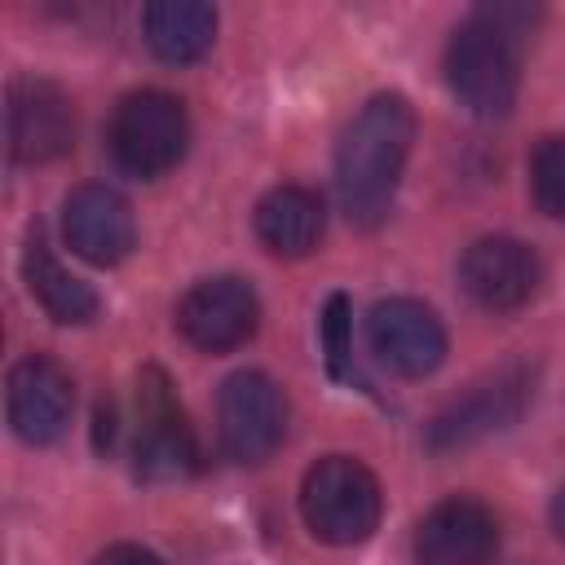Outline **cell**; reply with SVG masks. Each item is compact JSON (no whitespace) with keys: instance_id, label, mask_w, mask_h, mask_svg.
Returning a JSON list of instances; mask_svg holds the SVG:
<instances>
[{"instance_id":"9a60e30c","label":"cell","mask_w":565,"mask_h":565,"mask_svg":"<svg viewBox=\"0 0 565 565\" xmlns=\"http://www.w3.org/2000/svg\"><path fill=\"white\" fill-rule=\"evenodd\" d=\"M327 225L322 199L305 185H274L260 203H256V238L265 243V252L282 256V260H300L318 247Z\"/></svg>"},{"instance_id":"5b68a950","label":"cell","mask_w":565,"mask_h":565,"mask_svg":"<svg viewBox=\"0 0 565 565\" xmlns=\"http://www.w3.org/2000/svg\"><path fill=\"white\" fill-rule=\"evenodd\" d=\"M534 397V366L530 362H503L499 371H490L486 380H477L463 397H455L450 406H441L424 433L428 450L446 455V450H463L472 441H486L503 428H512L525 406Z\"/></svg>"},{"instance_id":"277c9868","label":"cell","mask_w":565,"mask_h":565,"mask_svg":"<svg viewBox=\"0 0 565 565\" xmlns=\"http://www.w3.org/2000/svg\"><path fill=\"white\" fill-rule=\"evenodd\" d=\"M106 146H110V159L119 172H128L137 181H154L168 168H177L190 146L185 106L159 88L128 93L110 115Z\"/></svg>"},{"instance_id":"ba28073f","label":"cell","mask_w":565,"mask_h":565,"mask_svg":"<svg viewBox=\"0 0 565 565\" xmlns=\"http://www.w3.org/2000/svg\"><path fill=\"white\" fill-rule=\"evenodd\" d=\"M137 472L150 481H172L194 468V433L172 393V380L159 366L137 375Z\"/></svg>"},{"instance_id":"44dd1931","label":"cell","mask_w":565,"mask_h":565,"mask_svg":"<svg viewBox=\"0 0 565 565\" xmlns=\"http://www.w3.org/2000/svg\"><path fill=\"white\" fill-rule=\"evenodd\" d=\"M552 530H556V539L565 543V486L552 494Z\"/></svg>"},{"instance_id":"5bb4252c","label":"cell","mask_w":565,"mask_h":565,"mask_svg":"<svg viewBox=\"0 0 565 565\" xmlns=\"http://www.w3.org/2000/svg\"><path fill=\"white\" fill-rule=\"evenodd\" d=\"M62 234L66 247L88 265H119L137 243L132 207L110 185H79L62 203Z\"/></svg>"},{"instance_id":"3957f363","label":"cell","mask_w":565,"mask_h":565,"mask_svg":"<svg viewBox=\"0 0 565 565\" xmlns=\"http://www.w3.org/2000/svg\"><path fill=\"white\" fill-rule=\"evenodd\" d=\"M380 512H384L380 481L353 455H327L300 481V516L318 543L331 547L366 543L380 525Z\"/></svg>"},{"instance_id":"8fae6325","label":"cell","mask_w":565,"mask_h":565,"mask_svg":"<svg viewBox=\"0 0 565 565\" xmlns=\"http://www.w3.org/2000/svg\"><path fill=\"white\" fill-rule=\"evenodd\" d=\"M9 154L26 168L53 163L75 146V106L49 79H13L9 84Z\"/></svg>"},{"instance_id":"7c38bea8","label":"cell","mask_w":565,"mask_h":565,"mask_svg":"<svg viewBox=\"0 0 565 565\" xmlns=\"http://www.w3.org/2000/svg\"><path fill=\"white\" fill-rule=\"evenodd\" d=\"M4 411H9V428L26 446H53L71 428L75 384L53 358L31 353V358L13 362V371H9Z\"/></svg>"},{"instance_id":"ac0fdd59","label":"cell","mask_w":565,"mask_h":565,"mask_svg":"<svg viewBox=\"0 0 565 565\" xmlns=\"http://www.w3.org/2000/svg\"><path fill=\"white\" fill-rule=\"evenodd\" d=\"M530 194L539 212L565 221V137H543L530 154Z\"/></svg>"},{"instance_id":"52a82bcc","label":"cell","mask_w":565,"mask_h":565,"mask_svg":"<svg viewBox=\"0 0 565 565\" xmlns=\"http://www.w3.org/2000/svg\"><path fill=\"white\" fill-rule=\"evenodd\" d=\"M366 349L384 371L402 380H424L446 358V327L424 300L388 296L366 313Z\"/></svg>"},{"instance_id":"6da1fadb","label":"cell","mask_w":565,"mask_h":565,"mask_svg":"<svg viewBox=\"0 0 565 565\" xmlns=\"http://www.w3.org/2000/svg\"><path fill=\"white\" fill-rule=\"evenodd\" d=\"M415 146V110L402 93H375L335 141V194L358 230H375L397 199Z\"/></svg>"},{"instance_id":"ffe728a7","label":"cell","mask_w":565,"mask_h":565,"mask_svg":"<svg viewBox=\"0 0 565 565\" xmlns=\"http://www.w3.org/2000/svg\"><path fill=\"white\" fill-rule=\"evenodd\" d=\"M93 565H163V561L150 547H141V543H115V547L97 552Z\"/></svg>"},{"instance_id":"e0dca14e","label":"cell","mask_w":565,"mask_h":565,"mask_svg":"<svg viewBox=\"0 0 565 565\" xmlns=\"http://www.w3.org/2000/svg\"><path fill=\"white\" fill-rule=\"evenodd\" d=\"M22 278H26V287H31V296L40 300V309H44L53 322H62V327H79V322H88V318L97 313V291H93L84 278H75V274L49 252V243H44L40 230H31V238H26Z\"/></svg>"},{"instance_id":"2e32d148","label":"cell","mask_w":565,"mask_h":565,"mask_svg":"<svg viewBox=\"0 0 565 565\" xmlns=\"http://www.w3.org/2000/svg\"><path fill=\"white\" fill-rule=\"evenodd\" d=\"M141 35L168 66L199 62L216 40V9L203 0H154L141 9Z\"/></svg>"},{"instance_id":"4fadbf2b","label":"cell","mask_w":565,"mask_h":565,"mask_svg":"<svg viewBox=\"0 0 565 565\" xmlns=\"http://www.w3.org/2000/svg\"><path fill=\"white\" fill-rule=\"evenodd\" d=\"M499 552V521L481 499L450 494L415 525L419 565H490Z\"/></svg>"},{"instance_id":"d6986e66","label":"cell","mask_w":565,"mask_h":565,"mask_svg":"<svg viewBox=\"0 0 565 565\" xmlns=\"http://www.w3.org/2000/svg\"><path fill=\"white\" fill-rule=\"evenodd\" d=\"M349 327H353V318H349V296H344V291L327 296V309H322V349H327V371H331L335 380L349 375V353H353Z\"/></svg>"},{"instance_id":"8992f818","label":"cell","mask_w":565,"mask_h":565,"mask_svg":"<svg viewBox=\"0 0 565 565\" xmlns=\"http://www.w3.org/2000/svg\"><path fill=\"white\" fill-rule=\"evenodd\" d=\"M221 446L238 463H265L287 433V397L265 371H234L216 397Z\"/></svg>"},{"instance_id":"30bf717a","label":"cell","mask_w":565,"mask_h":565,"mask_svg":"<svg viewBox=\"0 0 565 565\" xmlns=\"http://www.w3.org/2000/svg\"><path fill=\"white\" fill-rule=\"evenodd\" d=\"M539 278H543V269H539L534 247H525L521 238H508V234L477 238L459 256V287L486 313H512V309L530 305V296L539 291Z\"/></svg>"},{"instance_id":"7a4b0ae2","label":"cell","mask_w":565,"mask_h":565,"mask_svg":"<svg viewBox=\"0 0 565 565\" xmlns=\"http://www.w3.org/2000/svg\"><path fill=\"white\" fill-rule=\"evenodd\" d=\"M525 4H486L455 26L446 44V84L477 119H503L521 93V40L530 31Z\"/></svg>"},{"instance_id":"9c48e42d","label":"cell","mask_w":565,"mask_h":565,"mask_svg":"<svg viewBox=\"0 0 565 565\" xmlns=\"http://www.w3.org/2000/svg\"><path fill=\"white\" fill-rule=\"evenodd\" d=\"M256 327H260V300H256L252 282H243L234 274L203 278L177 300V331L199 353H230V349L247 344L256 335Z\"/></svg>"}]
</instances>
